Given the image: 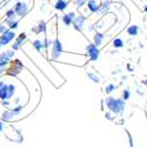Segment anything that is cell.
Listing matches in <instances>:
<instances>
[{
	"mask_svg": "<svg viewBox=\"0 0 147 147\" xmlns=\"http://www.w3.org/2000/svg\"><path fill=\"white\" fill-rule=\"evenodd\" d=\"M101 7H100V9H101V12H106L108 8H109V6H111V1H107V0H106V1L102 4V5H100Z\"/></svg>",
	"mask_w": 147,
	"mask_h": 147,
	"instance_id": "obj_18",
	"label": "cell"
},
{
	"mask_svg": "<svg viewBox=\"0 0 147 147\" xmlns=\"http://www.w3.org/2000/svg\"><path fill=\"white\" fill-rule=\"evenodd\" d=\"M6 18L7 19H16V12H14L13 8L6 12Z\"/></svg>",
	"mask_w": 147,
	"mask_h": 147,
	"instance_id": "obj_17",
	"label": "cell"
},
{
	"mask_svg": "<svg viewBox=\"0 0 147 147\" xmlns=\"http://www.w3.org/2000/svg\"><path fill=\"white\" fill-rule=\"evenodd\" d=\"M5 64H1V63H0V73H1V72H4V69H5Z\"/></svg>",
	"mask_w": 147,
	"mask_h": 147,
	"instance_id": "obj_25",
	"label": "cell"
},
{
	"mask_svg": "<svg viewBox=\"0 0 147 147\" xmlns=\"http://www.w3.org/2000/svg\"><path fill=\"white\" fill-rule=\"evenodd\" d=\"M74 4L77 7H82L85 4H86V0H76Z\"/></svg>",
	"mask_w": 147,
	"mask_h": 147,
	"instance_id": "obj_21",
	"label": "cell"
},
{
	"mask_svg": "<svg viewBox=\"0 0 147 147\" xmlns=\"http://www.w3.org/2000/svg\"><path fill=\"white\" fill-rule=\"evenodd\" d=\"M102 40H104V34L101 33H96L94 35V45L98 47V46H100L102 44Z\"/></svg>",
	"mask_w": 147,
	"mask_h": 147,
	"instance_id": "obj_14",
	"label": "cell"
},
{
	"mask_svg": "<svg viewBox=\"0 0 147 147\" xmlns=\"http://www.w3.org/2000/svg\"><path fill=\"white\" fill-rule=\"evenodd\" d=\"M14 12L16 14L19 16V17H25L28 12V6L27 4L22 3V1H19L16 4V7H14Z\"/></svg>",
	"mask_w": 147,
	"mask_h": 147,
	"instance_id": "obj_3",
	"label": "cell"
},
{
	"mask_svg": "<svg viewBox=\"0 0 147 147\" xmlns=\"http://www.w3.org/2000/svg\"><path fill=\"white\" fill-rule=\"evenodd\" d=\"M87 52H88V54L91 55L92 59H96L98 57H99V50H98V47L94 44H91V45L87 46Z\"/></svg>",
	"mask_w": 147,
	"mask_h": 147,
	"instance_id": "obj_6",
	"label": "cell"
},
{
	"mask_svg": "<svg viewBox=\"0 0 147 147\" xmlns=\"http://www.w3.org/2000/svg\"><path fill=\"white\" fill-rule=\"evenodd\" d=\"M14 38H16V33H14L13 31L7 30L6 32H4L1 35H0V45H1V46H5V45L9 44Z\"/></svg>",
	"mask_w": 147,
	"mask_h": 147,
	"instance_id": "obj_2",
	"label": "cell"
},
{
	"mask_svg": "<svg viewBox=\"0 0 147 147\" xmlns=\"http://www.w3.org/2000/svg\"><path fill=\"white\" fill-rule=\"evenodd\" d=\"M33 46L36 48V50H38V51H40L41 50V48L44 47V44L40 41V40H35L34 42H33Z\"/></svg>",
	"mask_w": 147,
	"mask_h": 147,
	"instance_id": "obj_19",
	"label": "cell"
},
{
	"mask_svg": "<svg viewBox=\"0 0 147 147\" xmlns=\"http://www.w3.org/2000/svg\"><path fill=\"white\" fill-rule=\"evenodd\" d=\"M24 40H26V34H25V33H21V34L18 36L16 44L13 45V50H18V48L21 46V44H22Z\"/></svg>",
	"mask_w": 147,
	"mask_h": 147,
	"instance_id": "obj_11",
	"label": "cell"
},
{
	"mask_svg": "<svg viewBox=\"0 0 147 147\" xmlns=\"http://www.w3.org/2000/svg\"><path fill=\"white\" fill-rule=\"evenodd\" d=\"M145 12H147V5L145 6Z\"/></svg>",
	"mask_w": 147,
	"mask_h": 147,
	"instance_id": "obj_27",
	"label": "cell"
},
{
	"mask_svg": "<svg viewBox=\"0 0 147 147\" xmlns=\"http://www.w3.org/2000/svg\"><path fill=\"white\" fill-rule=\"evenodd\" d=\"M87 8L94 13V12H98L100 9V4L98 3V0H88L87 1Z\"/></svg>",
	"mask_w": 147,
	"mask_h": 147,
	"instance_id": "obj_7",
	"label": "cell"
},
{
	"mask_svg": "<svg viewBox=\"0 0 147 147\" xmlns=\"http://www.w3.org/2000/svg\"><path fill=\"white\" fill-rule=\"evenodd\" d=\"M74 18H76V13H74V12H71V13H67V14H65L63 17V21H64V24L66 26H69V25H72V24H73Z\"/></svg>",
	"mask_w": 147,
	"mask_h": 147,
	"instance_id": "obj_8",
	"label": "cell"
},
{
	"mask_svg": "<svg viewBox=\"0 0 147 147\" xmlns=\"http://www.w3.org/2000/svg\"><path fill=\"white\" fill-rule=\"evenodd\" d=\"M85 20H86V18H85L84 16H78V17H76L74 18V20H73V24H74V27L77 28V30H79V31H81L82 30V27H84V24H85Z\"/></svg>",
	"mask_w": 147,
	"mask_h": 147,
	"instance_id": "obj_5",
	"label": "cell"
},
{
	"mask_svg": "<svg viewBox=\"0 0 147 147\" xmlns=\"http://www.w3.org/2000/svg\"><path fill=\"white\" fill-rule=\"evenodd\" d=\"M124 101L122 100H117L115 101V104H114V106H113V108H112V111L113 112H121L122 109H124Z\"/></svg>",
	"mask_w": 147,
	"mask_h": 147,
	"instance_id": "obj_12",
	"label": "cell"
},
{
	"mask_svg": "<svg viewBox=\"0 0 147 147\" xmlns=\"http://www.w3.org/2000/svg\"><path fill=\"white\" fill-rule=\"evenodd\" d=\"M7 31V28H6V26L4 25V24H0V33H4V32H6Z\"/></svg>",
	"mask_w": 147,
	"mask_h": 147,
	"instance_id": "obj_22",
	"label": "cell"
},
{
	"mask_svg": "<svg viewBox=\"0 0 147 147\" xmlns=\"http://www.w3.org/2000/svg\"><path fill=\"white\" fill-rule=\"evenodd\" d=\"M1 129H3V124L0 122V131H1Z\"/></svg>",
	"mask_w": 147,
	"mask_h": 147,
	"instance_id": "obj_26",
	"label": "cell"
},
{
	"mask_svg": "<svg viewBox=\"0 0 147 147\" xmlns=\"http://www.w3.org/2000/svg\"><path fill=\"white\" fill-rule=\"evenodd\" d=\"M57 1H58V0H57Z\"/></svg>",
	"mask_w": 147,
	"mask_h": 147,
	"instance_id": "obj_30",
	"label": "cell"
},
{
	"mask_svg": "<svg viewBox=\"0 0 147 147\" xmlns=\"http://www.w3.org/2000/svg\"><path fill=\"white\" fill-rule=\"evenodd\" d=\"M0 5H1V0H0Z\"/></svg>",
	"mask_w": 147,
	"mask_h": 147,
	"instance_id": "obj_28",
	"label": "cell"
},
{
	"mask_svg": "<svg viewBox=\"0 0 147 147\" xmlns=\"http://www.w3.org/2000/svg\"><path fill=\"white\" fill-rule=\"evenodd\" d=\"M61 51H63V46H61V42L59 40H55L54 44H53V54H52V57L54 59L59 58L60 54H61Z\"/></svg>",
	"mask_w": 147,
	"mask_h": 147,
	"instance_id": "obj_4",
	"label": "cell"
},
{
	"mask_svg": "<svg viewBox=\"0 0 147 147\" xmlns=\"http://www.w3.org/2000/svg\"><path fill=\"white\" fill-rule=\"evenodd\" d=\"M67 3L65 1V0H58L57 1V4L54 5V7H55V9H58V11H64L66 7H67Z\"/></svg>",
	"mask_w": 147,
	"mask_h": 147,
	"instance_id": "obj_13",
	"label": "cell"
},
{
	"mask_svg": "<svg viewBox=\"0 0 147 147\" xmlns=\"http://www.w3.org/2000/svg\"><path fill=\"white\" fill-rule=\"evenodd\" d=\"M7 90H8V85H6L4 81L0 82V99L1 100L7 99Z\"/></svg>",
	"mask_w": 147,
	"mask_h": 147,
	"instance_id": "obj_10",
	"label": "cell"
},
{
	"mask_svg": "<svg viewBox=\"0 0 147 147\" xmlns=\"http://www.w3.org/2000/svg\"><path fill=\"white\" fill-rule=\"evenodd\" d=\"M128 96H129V92H128V91H126V92L124 93V99H125V100H127V99H128Z\"/></svg>",
	"mask_w": 147,
	"mask_h": 147,
	"instance_id": "obj_24",
	"label": "cell"
},
{
	"mask_svg": "<svg viewBox=\"0 0 147 147\" xmlns=\"http://www.w3.org/2000/svg\"><path fill=\"white\" fill-rule=\"evenodd\" d=\"M138 32H139V27H138L137 25H132V26H129L128 30H127V33H128L129 35H137Z\"/></svg>",
	"mask_w": 147,
	"mask_h": 147,
	"instance_id": "obj_15",
	"label": "cell"
},
{
	"mask_svg": "<svg viewBox=\"0 0 147 147\" xmlns=\"http://www.w3.org/2000/svg\"><path fill=\"white\" fill-rule=\"evenodd\" d=\"M113 45H114V47H118V48H120V47H122V46H124V41H122L121 39H115V40L113 41Z\"/></svg>",
	"mask_w": 147,
	"mask_h": 147,
	"instance_id": "obj_20",
	"label": "cell"
},
{
	"mask_svg": "<svg viewBox=\"0 0 147 147\" xmlns=\"http://www.w3.org/2000/svg\"><path fill=\"white\" fill-rule=\"evenodd\" d=\"M0 47H1V45H0Z\"/></svg>",
	"mask_w": 147,
	"mask_h": 147,
	"instance_id": "obj_29",
	"label": "cell"
},
{
	"mask_svg": "<svg viewBox=\"0 0 147 147\" xmlns=\"http://www.w3.org/2000/svg\"><path fill=\"white\" fill-rule=\"evenodd\" d=\"M21 69H22L21 63L19 60H14V61H11V65H9V67L6 72L9 76H16V74H18V73H20Z\"/></svg>",
	"mask_w": 147,
	"mask_h": 147,
	"instance_id": "obj_1",
	"label": "cell"
},
{
	"mask_svg": "<svg viewBox=\"0 0 147 147\" xmlns=\"http://www.w3.org/2000/svg\"><path fill=\"white\" fill-rule=\"evenodd\" d=\"M6 24H8L9 28H12V30L18 27V21L16 19H6Z\"/></svg>",
	"mask_w": 147,
	"mask_h": 147,
	"instance_id": "obj_16",
	"label": "cell"
},
{
	"mask_svg": "<svg viewBox=\"0 0 147 147\" xmlns=\"http://www.w3.org/2000/svg\"><path fill=\"white\" fill-rule=\"evenodd\" d=\"M113 88H114V86H112V85H109V86H107V87H106V91H107V92H112V90H113Z\"/></svg>",
	"mask_w": 147,
	"mask_h": 147,
	"instance_id": "obj_23",
	"label": "cell"
},
{
	"mask_svg": "<svg viewBox=\"0 0 147 147\" xmlns=\"http://www.w3.org/2000/svg\"><path fill=\"white\" fill-rule=\"evenodd\" d=\"M13 50L12 51H7V52H5V53H3L1 55H0V63L1 64H8V61H9V59L13 57Z\"/></svg>",
	"mask_w": 147,
	"mask_h": 147,
	"instance_id": "obj_9",
	"label": "cell"
}]
</instances>
